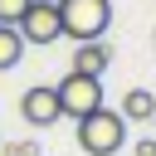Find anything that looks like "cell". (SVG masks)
<instances>
[{
	"mask_svg": "<svg viewBox=\"0 0 156 156\" xmlns=\"http://www.w3.org/2000/svg\"><path fill=\"white\" fill-rule=\"evenodd\" d=\"M15 29L24 34V44H54V39H63L58 5H54V0H29V10L20 15V24H15Z\"/></svg>",
	"mask_w": 156,
	"mask_h": 156,
	"instance_id": "277c9868",
	"label": "cell"
},
{
	"mask_svg": "<svg viewBox=\"0 0 156 156\" xmlns=\"http://www.w3.org/2000/svg\"><path fill=\"white\" fill-rule=\"evenodd\" d=\"M24 10H29V0H0V24H20Z\"/></svg>",
	"mask_w": 156,
	"mask_h": 156,
	"instance_id": "9c48e42d",
	"label": "cell"
},
{
	"mask_svg": "<svg viewBox=\"0 0 156 156\" xmlns=\"http://www.w3.org/2000/svg\"><path fill=\"white\" fill-rule=\"evenodd\" d=\"M5 156H39V146H34V141H10Z\"/></svg>",
	"mask_w": 156,
	"mask_h": 156,
	"instance_id": "30bf717a",
	"label": "cell"
},
{
	"mask_svg": "<svg viewBox=\"0 0 156 156\" xmlns=\"http://www.w3.org/2000/svg\"><path fill=\"white\" fill-rule=\"evenodd\" d=\"M151 127H156V112H151Z\"/></svg>",
	"mask_w": 156,
	"mask_h": 156,
	"instance_id": "7c38bea8",
	"label": "cell"
},
{
	"mask_svg": "<svg viewBox=\"0 0 156 156\" xmlns=\"http://www.w3.org/2000/svg\"><path fill=\"white\" fill-rule=\"evenodd\" d=\"M54 93H58V107H63V117H88L93 107H102V78H93V73H78V68H68L63 73V83H54Z\"/></svg>",
	"mask_w": 156,
	"mask_h": 156,
	"instance_id": "3957f363",
	"label": "cell"
},
{
	"mask_svg": "<svg viewBox=\"0 0 156 156\" xmlns=\"http://www.w3.org/2000/svg\"><path fill=\"white\" fill-rule=\"evenodd\" d=\"M132 156H156V136H151V141H136V146H132Z\"/></svg>",
	"mask_w": 156,
	"mask_h": 156,
	"instance_id": "8fae6325",
	"label": "cell"
},
{
	"mask_svg": "<svg viewBox=\"0 0 156 156\" xmlns=\"http://www.w3.org/2000/svg\"><path fill=\"white\" fill-rule=\"evenodd\" d=\"M78 146L88 156H117L127 146V117L117 107H93L88 117H78Z\"/></svg>",
	"mask_w": 156,
	"mask_h": 156,
	"instance_id": "6da1fadb",
	"label": "cell"
},
{
	"mask_svg": "<svg viewBox=\"0 0 156 156\" xmlns=\"http://www.w3.org/2000/svg\"><path fill=\"white\" fill-rule=\"evenodd\" d=\"M20 54H24V34L15 24H0V73H10L20 63Z\"/></svg>",
	"mask_w": 156,
	"mask_h": 156,
	"instance_id": "ba28073f",
	"label": "cell"
},
{
	"mask_svg": "<svg viewBox=\"0 0 156 156\" xmlns=\"http://www.w3.org/2000/svg\"><path fill=\"white\" fill-rule=\"evenodd\" d=\"M151 44H156V34H151Z\"/></svg>",
	"mask_w": 156,
	"mask_h": 156,
	"instance_id": "4fadbf2b",
	"label": "cell"
},
{
	"mask_svg": "<svg viewBox=\"0 0 156 156\" xmlns=\"http://www.w3.org/2000/svg\"><path fill=\"white\" fill-rule=\"evenodd\" d=\"M20 117H24L29 127H54V122L63 117L54 83H34V88H24V98H20Z\"/></svg>",
	"mask_w": 156,
	"mask_h": 156,
	"instance_id": "5b68a950",
	"label": "cell"
},
{
	"mask_svg": "<svg viewBox=\"0 0 156 156\" xmlns=\"http://www.w3.org/2000/svg\"><path fill=\"white\" fill-rule=\"evenodd\" d=\"M58 5V24L68 39H102L112 24V0H54Z\"/></svg>",
	"mask_w": 156,
	"mask_h": 156,
	"instance_id": "7a4b0ae2",
	"label": "cell"
},
{
	"mask_svg": "<svg viewBox=\"0 0 156 156\" xmlns=\"http://www.w3.org/2000/svg\"><path fill=\"white\" fill-rule=\"evenodd\" d=\"M127 122H151V112H156V93L151 88H132L127 98H122V107H117Z\"/></svg>",
	"mask_w": 156,
	"mask_h": 156,
	"instance_id": "52a82bcc",
	"label": "cell"
},
{
	"mask_svg": "<svg viewBox=\"0 0 156 156\" xmlns=\"http://www.w3.org/2000/svg\"><path fill=\"white\" fill-rule=\"evenodd\" d=\"M107 63H112V49H107V44H98V39H83V44L73 49V68H78V73L102 78V73H107Z\"/></svg>",
	"mask_w": 156,
	"mask_h": 156,
	"instance_id": "8992f818",
	"label": "cell"
}]
</instances>
